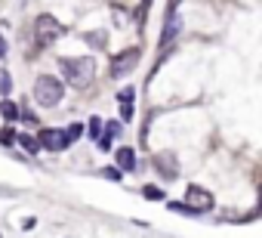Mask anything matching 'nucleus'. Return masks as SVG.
Here are the masks:
<instances>
[{
    "mask_svg": "<svg viewBox=\"0 0 262 238\" xmlns=\"http://www.w3.org/2000/svg\"><path fill=\"white\" fill-rule=\"evenodd\" d=\"M62 74H65V81H68L71 87L83 90V87H90L93 77H96V59H90V56L62 59Z\"/></svg>",
    "mask_w": 262,
    "mask_h": 238,
    "instance_id": "obj_1",
    "label": "nucleus"
},
{
    "mask_svg": "<svg viewBox=\"0 0 262 238\" xmlns=\"http://www.w3.org/2000/svg\"><path fill=\"white\" fill-rule=\"evenodd\" d=\"M34 102L37 105H43V108H53V105H59V99H62V81L59 77H53V74H40L37 81H34Z\"/></svg>",
    "mask_w": 262,
    "mask_h": 238,
    "instance_id": "obj_2",
    "label": "nucleus"
},
{
    "mask_svg": "<svg viewBox=\"0 0 262 238\" xmlns=\"http://www.w3.org/2000/svg\"><path fill=\"white\" fill-rule=\"evenodd\" d=\"M173 210H185V213H207L213 210V195L201 186H188L185 189V204H173Z\"/></svg>",
    "mask_w": 262,
    "mask_h": 238,
    "instance_id": "obj_3",
    "label": "nucleus"
},
{
    "mask_svg": "<svg viewBox=\"0 0 262 238\" xmlns=\"http://www.w3.org/2000/svg\"><path fill=\"white\" fill-rule=\"evenodd\" d=\"M62 34H65V28H62L50 13L37 16V22H34V44H37V47H50V44H56Z\"/></svg>",
    "mask_w": 262,
    "mask_h": 238,
    "instance_id": "obj_4",
    "label": "nucleus"
},
{
    "mask_svg": "<svg viewBox=\"0 0 262 238\" xmlns=\"http://www.w3.org/2000/svg\"><path fill=\"white\" fill-rule=\"evenodd\" d=\"M136 62H139V47H126V50L111 56L108 71H111V77H123V74H129L136 68Z\"/></svg>",
    "mask_w": 262,
    "mask_h": 238,
    "instance_id": "obj_5",
    "label": "nucleus"
},
{
    "mask_svg": "<svg viewBox=\"0 0 262 238\" xmlns=\"http://www.w3.org/2000/svg\"><path fill=\"white\" fill-rule=\"evenodd\" d=\"M37 140H40V149H47V152H65L74 140L68 136V130H53V127H43L40 133H37Z\"/></svg>",
    "mask_w": 262,
    "mask_h": 238,
    "instance_id": "obj_6",
    "label": "nucleus"
},
{
    "mask_svg": "<svg viewBox=\"0 0 262 238\" xmlns=\"http://www.w3.org/2000/svg\"><path fill=\"white\" fill-rule=\"evenodd\" d=\"M179 34V0H170L167 7V19H164V31H161V47L167 50Z\"/></svg>",
    "mask_w": 262,
    "mask_h": 238,
    "instance_id": "obj_7",
    "label": "nucleus"
},
{
    "mask_svg": "<svg viewBox=\"0 0 262 238\" xmlns=\"http://www.w3.org/2000/svg\"><path fill=\"white\" fill-rule=\"evenodd\" d=\"M133 96H136V90H133V87H123V90L117 93V102H120V114H123V121H129V117H133Z\"/></svg>",
    "mask_w": 262,
    "mask_h": 238,
    "instance_id": "obj_8",
    "label": "nucleus"
},
{
    "mask_svg": "<svg viewBox=\"0 0 262 238\" xmlns=\"http://www.w3.org/2000/svg\"><path fill=\"white\" fill-rule=\"evenodd\" d=\"M114 136H120V124L117 121H108L105 124V136H99V149L102 152H111V140Z\"/></svg>",
    "mask_w": 262,
    "mask_h": 238,
    "instance_id": "obj_9",
    "label": "nucleus"
},
{
    "mask_svg": "<svg viewBox=\"0 0 262 238\" xmlns=\"http://www.w3.org/2000/svg\"><path fill=\"white\" fill-rule=\"evenodd\" d=\"M117 167L120 170H133L136 167V152L133 149H117Z\"/></svg>",
    "mask_w": 262,
    "mask_h": 238,
    "instance_id": "obj_10",
    "label": "nucleus"
},
{
    "mask_svg": "<svg viewBox=\"0 0 262 238\" xmlns=\"http://www.w3.org/2000/svg\"><path fill=\"white\" fill-rule=\"evenodd\" d=\"M0 114H4V117H7V121L13 124V121H16V117H19L22 111H19V105H16V102H10V99H4V102H0Z\"/></svg>",
    "mask_w": 262,
    "mask_h": 238,
    "instance_id": "obj_11",
    "label": "nucleus"
},
{
    "mask_svg": "<svg viewBox=\"0 0 262 238\" xmlns=\"http://www.w3.org/2000/svg\"><path fill=\"white\" fill-rule=\"evenodd\" d=\"M13 143H19V133L13 127H4L0 130V146H13Z\"/></svg>",
    "mask_w": 262,
    "mask_h": 238,
    "instance_id": "obj_12",
    "label": "nucleus"
},
{
    "mask_svg": "<svg viewBox=\"0 0 262 238\" xmlns=\"http://www.w3.org/2000/svg\"><path fill=\"white\" fill-rule=\"evenodd\" d=\"M142 195H145L148 201H161V198H167V195H164V189H158V186H145V189H142Z\"/></svg>",
    "mask_w": 262,
    "mask_h": 238,
    "instance_id": "obj_13",
    "label": "nucleus"
},
{
    "mask_svg": "<svg viewBox=\"0 0 262 238\" xmlns=\"http://www.w3.org/2000/svg\"><path fill=\"white\" fill-rule=\"evenodd\" d=\"M86 130H90L93 140H99V133H102V121H99V117H90V121H86Z\"/></svg>",
    "mask_w": 262,
    "mask_h": 238,
    "instance_id": "obj_14",
    "label": "nucleus"
},
{
    "mask_svg": "<svg viewBox=\"0 0 262 238\" xmlns=\"http://www.w3.org/2000/svg\"><path fill=\"white\" fill-rule=\"evenodd\" d=\"M19 143L25 146V152H37V146H40V140H34V136H19Z\"/></svg>",
    "mask_w": 262,
    "mask_h": 238,
    "instance_id": "obj_15",
    "label": "nucleus"
},
{
    "mask_svg": "<svg viewBox=\"0 0 262 238\" xmlns=\"http://www.w3.org/2000/svg\"><path fill=\"white\" fill-rule=\"evenodd\" d=\"M102 176H105V180H114V183H120V180H123V173H120L117 167H108V170H102Z\"/></svg>",
    "mask_w": 262,
    "mask_h": 238,
    "instance_id": "obj_16",
    "label": "nucleus"
},
{
    "mask_svg": "<svg viewBox=\"0 0 262 238\" xmlns=\"http://www.w3.org/2000/svg\"><path fill=\"white\" fill-rule=\"evenodd\" d=\"M10 74H4V77H0V93H4V96H10Z\"/></svg>",
    "mask_w": 262,
    "mask_h": 238,
    "instance_id": "obj_17",
    "label": "nucleus"
},
{
    "mask_svg": "<svg viewBox=\"0 0 262 238\" xmlns=\"http://www.w3.org/2000/svg\"><path fill=\"white\" fill-rule=\"evenodd\" d=\"M80 133H83V127H80V124H71V127H68V136H71V140H77Z\"/></svg>",
    "mask_w": 262,
    "mask_h": 238,
    "instance_id": "obj_18",
    "label": "nucleus"
},
{
    "mask_svg": "<svg viewBox=\"0 0 262 238\" xmlns=\"http://www.w3.org/2000/svg\"><path fill=\"white\" fill-rule=\"evenodd\" d=\"M7 56V44H4V37H0V59Z\"/></svg>",
    "mask_w": 262,
    "mask_h": 238,
    "instance_id": "obj_19",
    "label": "nucleus"
}]
</instances>
